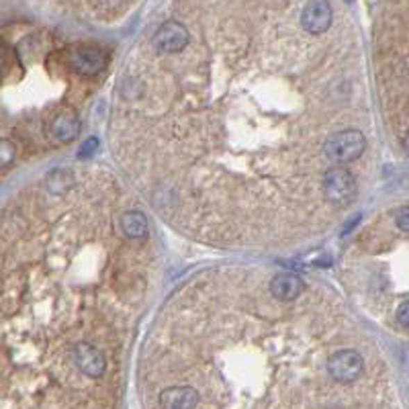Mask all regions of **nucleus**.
<instances>
[{
	"mask_svg": "<svg viewBox=\"0 0 409 409\" xmlns=\"http://www.w3.org/2000/svg\"><path fill=\"white\" fill-rule=\"evenodd\" d=\"M395 225H397L399 231L409 233V205L408 207H401V209L397 211V215H395Z\"/></svg>",
	"mask_w": 409,
	"mask_h": 409,
	"instance_id": "13",
	"label": "nucleus"
},
{
	"mask_svg": "<svg viewBox=\"0 0 409 409\" xmlns=\"http://www.w3.org/2000/svg\"><path fill=\"white\" fill-rule=\"evenodd\" d=\"M326 369L335 383L350 385L356 378H360V374L365 372V358L360 352H356L352 348H342L328 356Z\"/></svg>",
	"mask_w": 409,
	"mask_h": 409,
	"instance_id": "3",
	"label": "nucleus"
},
{
	"mask_svg": "<svg viewBox=\"0 0 409 409\" xmlns=\"http://www.w3.org/2000/svg\"><path fill=\"white\" fill-rule=\"evenodd\" d=\"M367 149V137L358 129H342L332 133L324 144V156L334 164H350Z\"/></svg>",
	"mask_w": 409,
	"mask_h": 409,
	"instance_id": "1",
	"label": "nucleus"
},
{
	"mask_svg": "<svg viewBox=\"0 0 409 409\" xmlns=\"http://www.w3.org/2000/svg\"><path fill=\"white\" fill-rule=\"evenodd\" d=\"M270 295L281 301V303H291L295 299L301 297L305 285L301 281V276L293 274V272H281L270 281Z\"/></svg>",
	"mask_w": 409,
	"mask_h": 409,
	"instance_id": "9",
	"label": "nucleus"
},
{
	"mask_svg": "<svg viewBox=\"0 0 409 409\" xmlns=\"http://www.w3.org/2000/svg\"><path fill=\"white\" fill-rule=\"evenodd\" d=\"M72 362L78 371L90 378H101L107 371V358L103 350H99L90 342H78L72 346Z\"/></svg>",
	"mask_w": 409,
	"mask_h": 409,
	"instance_id": "5",
	"label": "nucleus"
},
{
	"mask_svg": "<svg viewBox=\"0 0 409 409\" xmlns=\"http://www.w3.org/2000/svg\"><path fill=\"white\" fill-rule=\"evenodd\" d=\"M121 231L131 240H142L149 231V224L142 211H125L121 215Z\"/></svg>",
	"mask_w": 409,
	"mask_h": 409,
	"instance_id": "11",
	"label": "nucleus"
},
{
	"mask_svg": "<svg viewBox=\"0 0 409 409\" xmlns=\"http://www.w3.org/2000/svg\"><path fill=\"white\" fill-rule=\"evenodd\" d=\"M109 62V53L99 47H76L68 56V66L80 76L99 74Z\"/></svg>",
	"mask_w": 409,
	"mask_h": 409,
	"instance_id": "7",
	"label": "nucleus"
},
{
	"mask_svg": "<svg viewBox=\"0 0 409 409\" xmlns=\"http://www.w3.org/2000/svg\"><path fill=\"white\" fill-rule=\"evenodd\" d=\"M94 149H99V140H97V137H90V140L84 142V146H82L78 156H80V158H88V156L94 153Z\"/></svg>",
	"mask_w": 409,
	"mask_h": 409,
	"instance_id": "14",
	"label": "nucleus"
},
{
	"mask_svg": "<svg viewBox=\"0 0 409 409\" xmlns=\"http://www.w3.org/2000/svg\"><path fill=\"white\" fill-rule=\"evenodd\" d=\"M103 2H107V4H111V6H115V4H119V2H123V0H103Z\"/></svg>",
	"mask_w": 409,
	"mask_h": 409,
	"instance_id": "17",
	"label": "nucleus"
},
{
	"mask_svg": "<svg viewBox=\"0 0 409 409\" xmlns=\"http://www.w3.org/2000/svg\"><path fill=\"white\" fill-rule=\"evenodd\" d=\"M188 41H190V33L181 21H166L156 31V35L151 39V45L158 53L176 56V53L185 51Z\"/></svg>",
	"mask_w": 409,
	"mask_h": 409,
	"instance_id": "4",
	"label": "nucleus"
},
{
	"mask_svg": "<svg viewBox=\"0 0 409 409\" xmlns=\"http://www.w3.org/2000/svg\"><path fill=\"white\" fill-rule=\"evenodd\" d=\"M160 406L166 409H190L199 406V391L194 387H168L160 393Z\"/></svg>",
	"mask_w": 409,
	"mask_h": 409,
	"instance_id": "10",
	"label": "nucleus"
},
{
	"mask_svg": "<svg viewBox=\"0 0 409 409\" xmlns=\"http://www.w3.org/2000/svg\"><path fill=\"white\" fill-rule=\"evenodd\" d=\"M322 190L332 205L344 207V205H350L354 201L358 186H356V178L352 176V172L348 168L337 166V168H330L324 174Z\"/></svg>",
	"mask_w": 409,
	"mask_h": 409,
	"instance_id": "2",
	"label": "nucleus"
},
{
	"mask_svg": "<svg viewBox=\"0 0 409 409\" xmlns=\"http://www.w3.org/2000/svg\"><path fill=\"white\" fill-rule=\"evenodd\" d=\"M395 319H397V324H399L401 328L409 330V299H406V301L397 307V311H395Z\"/></svg>",
	"mask_w": 409,
	"mask_h": 409,
	"instance_id": "12",
	"label": "nucleus"
},
{
	"mask_svg": "<svg viewBox=\"0 0 409 409\" xmlns=\"http://www.w3.org/2000/svg\"><path fill=\"white\" fill-rule=\"evenodd\" d=\"M80 117L74 109H66V111L58 112L49 125V135L58 142V144H70L74 142L80 133Z\"/></svg>",
	"mask_w": 409,
	"mask_h": 409,
	"instance_id": "8",
	"label": "nucleus"
},
{
	"mask_svg": "<svg viewBox=\"0 0 409 409\" xmlns=\"http://www.w3.org/2000/svg\"><path fill=\"white\" fill-rule=\"evenodd\" d=\"M10 149H12V146H10V142H2V166H8V162H10Z\"/></svg>",
	"mask_w": 409,
	"mask_h": 409,
	"instance_id": "15",
	"label": "nucleus"
},
{
	"mask_svg": "<svg viewBox=\"0 0 409 409\" xmlns=\"http://www.w3.org/2000/svg\"><path fill=\"white\" fill-rule=\"evenodd\" d=\"M403 146H406V149L409 151V129L406 131V135H403Z\"/></svg>",
	"mask_w": 409,
	"mask_h": 409,
	"instance_id": "16",
	"label": "nucleus"
},
{
	"mask_svg": "<svg viewBox=\"0 0 409 409\" xmlns=\"http://www.w3.org/2000/svg\"><path fill=\"white\" fill-rule=\"evenodd\" d=\"M332 17L330 0H309L301 12V27L309 35H324L332 27Z\"/></svg>",
	"mask_w": 409,
	"mask_h": 409,
	"instance_id": "6",
	"label": "nucleus"
}]
</instances>
